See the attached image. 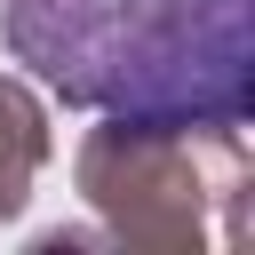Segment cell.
Masks as SVG:
<instances>
[{
  "label": "cell",
  "instance_id": "6da1fadb",
  "mask_svg": "<svg viewBox=\"0 0 255 255\" xmlns=\"http://www.w3.org/2000/svg\"><path fill=\"white\" fill-rule=\"evenodd\" d=\"M16 64L64 104L239 135L255 112V0H0Z\"/></svg>",
  "mask_w": 255,
  "mask_h": 255
},
{
  "label": "cell",
  "instance_id": "7a4b0ae2",
  "mask_svg": "<svg viewBox=\"0 0 255 255\" xmlns=\"http://www.w3.org/2000/svg\"><path fill=\"white\" fill-rule=\"evenodd\" d=\"M247 183L239 135H183V128H135L112 120L80 143V191L128 247H199L207 199Z\"/></svg>",
  "mask_w": 255,
  "mask_h": 255
},
{
  "label": "cell",
  "instance_id": "3957f363",
  "mask_svg": "<svg viewBox=\"0 0 255 255\" xmlns=\"http://www.w3.org/2000/svg\"><path fill=\"white\" fill-rule=\"evenodd\" d=\"M40 159H48V120H40V104H32L16 80H0V223L24 207Z\"/></svg>",
  "mask_w": 255,
  "mask_h": 255
}]
</instances>
